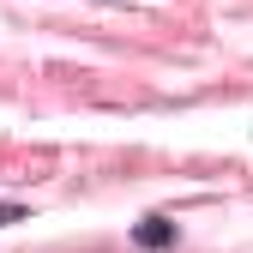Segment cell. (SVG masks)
I'll return each instance as SVG.
<instances>
[{
  "instance_id": "1",
  "label": "cell",
  "mask_w": 253,
  "mask_h": 253,
  "mask_svg": "<svg viewBox=\"0 0 253 253\" xmlns=\"http://www.w3.org/2000/svg\"><path fill=\"white\" fill-rule=\"evenodd\" d=\"M139 241H145V247H169V241H175V229L163 223V217H145V223H139Z\"/></svg>"
},
{
  "instance_id": "2",
  "label": "cell",
  "mask_w": 253,
  "mask_h": 253,
  "mask_svg": "<svg viewBox=\"0 0 253 253\" xmlns=\"http://www.w3.org/2000/svg\"><path fill=\"white\" fill-rule=\"evenodd\" d=\"M18 217H24V205H0V229H6V223H18Z\"/></svg>"
}]
</instances>
